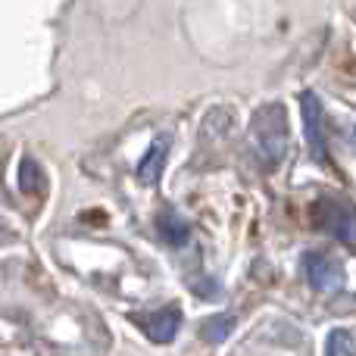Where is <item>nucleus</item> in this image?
Returning a JSON list of instances; mask_svg holds the SVG:
<instances>
[{
	"label": "nucleus",
	"instance_id": "1",
	"mask_svg": "<svg viewBox=\"0 0 356 356\" xmlns=\"http://www.w3.org/2000/svg\"><path fill=\"white\" fill-rule=\"evenodd\" d=\"M250 144L266 169H275L288 154V113L282 104H263L250 116Z\"/></svg>",
	"mask_w": 356,
	"mask_h": 356
},
{
	"label": "nucleus",
	"instance_id": "2",
	"mask_svg": "<svg viewBox=\"0 0 356 356\" xmlns=\"http://www.w3.org/2000/svg\"><path fill=\"white\" fill-rule=\"evenodd\" d=\"M313 222L319 232L338 238L341 244H356V209L341 197H319L313 203Z\"/></svg>",
	"mask_w": 356,
	"mask_h": 356
},
{
	"label": "nucleus",
	"instance_id": "3",
	"mask_svg": "<svg viewBox=\"0 0 356 356\" xmlns=\"http://www.w3.org/2000/svg\"><path fill=\"white\" fill-rule=\"evenodd\" d=\"M303 275H307L309 288L319 291V294H332L344 284V269L341 263L332 257V253L322 250H309L303 253Z\"/></svg>",
	"mask_w": 356,
	"mask_h": 356
},
{
	"label": "nucleus",
	"instance_id": "4",
	"mask_svg": "<svg viewBox=\"0 0 356 356\" xmlns=\"http://www.w3.org/2000/svg\"><path fill=\"white\" fill-rule=\"evenodd\" d=\"M300 116H303V129H307V141L309 150H313L316 160L325 163V110H322L319 97L313 91L300 94Z\"/></svg>",
	"mask_w": 356,
	"mask_h": 356
},
{
	"label": "nucleus",
	"instance_id": "5",
	"mask_svg": "<svg viewBox=\"0 0 356 356\" xmlns=\"http://www.w3.org/2000/svg\"><path fill=\"white\" fill-rule=\"evenodd\" d=\"M135 325L141 328L150 341H156V344H169V341L178 334V328H181V309L166 307V309H156V313H150V316H135Z\"/></svg>",
	"mask_w": 356,
	"mask_h": 356
},
{
	"label": "nucleus",
	"instance_id": "6",
	"mask_svg": "<svg viewBox=\"0 0 356 356\" xmlns=\"http://www.w3.org/2000/svg\"><path fill=\"white\" fill-rule=\"evenodd\" d=\"M156 232H160V238L166 241L169 247H184L191 238V225L181 219V216L169 213V209L156 216Z\"/></svg>",
	"mask_w": 356,
	"mask_h": 356
},
{
	"label": "nucleus",
	"instance_id": "7",
	"mask_svg": "<svg viewBox=\"0 0 356 356\" xmlns=\"http://www.w3.org/2000/svg\"><path fill=\"white\" fill-rule=\"evenodd\" d=\"M166 141H154L150 150L144 154L141 166H138V181L141 184H156V178L163 172V163H166Z\"/></svg>",
	"mask_w": 356,
	"mask_h": 356
},
{
	"label": "nucleus",
	"instance_id": "8",
	"mask_svg": "<svg viewBox=\"0 0 356 356\" xmlns=\"http://www.w3.org/2000/svg\"><path fill=\"white\" fill-rule=\"evenodd\" d=\"M200 338L207 341V344H225V338L234 332V316L228 313H219V316H209V319L200 322Z\"/></svg>",
	"mask_w": 356,
	"mask_h": 356
},
{
	"label": "nucleus",
	"instance_id": "9",
	"mask_svg": "<svg viewBox=\"0 0 356 356\" xmlns=\"http://www.w3.org/2000/svg\"><path fill=\"white\" fill-rule=\"evenodd\" d=\"M325 356H356V341L347 328H334L325 338Z\"/></svg>",
	"mask_w": 356,
	"mask_h": 356
},
{
	"label": "nucleus",
	"instance_id": "10",
	"mask_svg": "<svg viewBox=\"0 0 356 356\" xmlns=\"http://www.w3.org/2000/svg\"><path fill=\"white\" fill-rule=\"evenodd\" d=\"M19 184H22L25 194H38L44 188V172L35 160H22V166H19Z\"/></svg>",
	"mask_w": 356,
	"mask_h": 356
}]
</instances>
